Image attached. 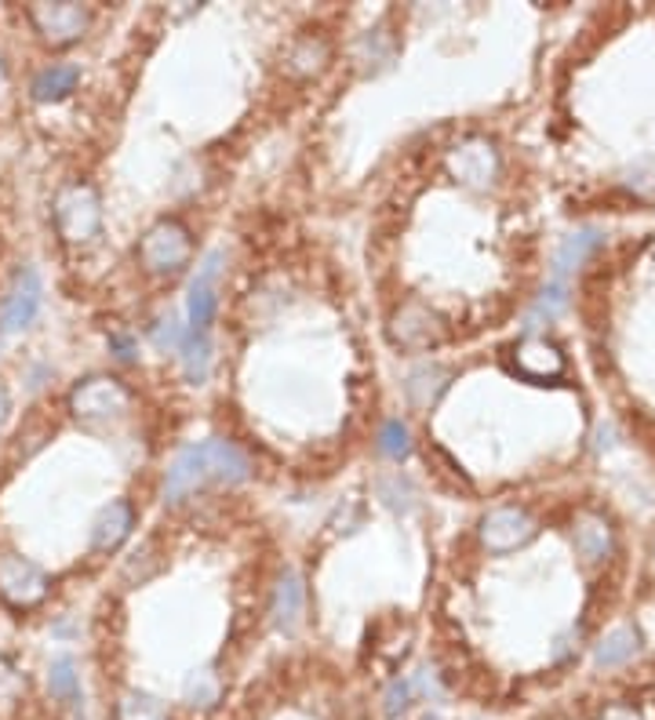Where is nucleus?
Wrapping results in <instances>:
<instances>
[{"instance_id":"obj_1","label":"nucleus","mask_w":655,"mask_h":720,"mask_svg":"<svg viewBox=\"0 0 655 720\" xmlns=\"http://www.w3.org/2000/svg\"><path fill=\"white\" fill-rule=\"evenodd\" d=\"M248 473L251 463L240 447L223 441V436H207V441L182 447L171 458L168 473H164V502L179 506L207 484H240V480H248Z\"/></svg>"},{"instance_id":"obj_2","label":"nucleus","mask_w":655,"mask_h":720,"mask_svg":"<svg viewBox=\"0 0 655 720\" xmlns=\"http://www.w3.org/2000/svg\"><path fill=\"white\" fill-rule=\"evenodd\" d=\"M55 226L70 244H87L103 229V201L87 182H73L55 196Z\"/></svg>"},{"instance_id":"obj_3","label":"nucleus","mask_w":655,"mask_h":720,"mask_svg":"<svg viewBox=\"0 0 655 720\" xmlns=\"http://www.w3.org/2000/svg\"><path fill=\"white\" fill-rule=\"evenodd\" d=\"M128 408H131L128 389L120 386L117 379H106V375L84 379L81 386L70 393V411L81 422H92V425H106V422L124 419Z\"/></svg>"},{"instance_id":"obj_4","label":"nucleus","mask_w":655,"mask_h":720,"mask_svg":"<svg viewBox=\"0 0 655 720\" xmlns=\"http://www.w3.org/2000/svg\"><path fill=\"white\" fill-rule=\"evenodd\" d=\"M193 255V244H190V233H186V226L171 223V218H164V223L150 226L146 237H142L139 244V259L142 266L150 273H175L182 269L186 262Z\"/></svg>"},{"instance_id":"obj_5","label":"nucleus","mask_w":655,"mask_h":720,"mask_svg":"<svg viewBox=\"0 0 655 720\" xmlns=\"http://www.w3.org/2000/svg\"><path fill=\"white\" fill-rule=\"evenodd\" d=\"M40 302H44L40 273L33 269V266H22L15 277H11V284H8L4 302H0V332H4V335L26 332V327L37 321Z\"/></svg>"},{"instance_id":"obj_6","label":"nucleus","mask_w":655,"mask_h":720,"mask_svg":"<svg viewBox=\"0 0 655 720\" xmlns=\"http://www.w3.org/2000/svg\"><path fill=\"white\" fill-rule=\"evenodd\" d=\"M218 277H223V251H207L196 266L190 291H186V316L190 332H207L218 310Z\"/></svg>"},{"instance_id":"obj_7","label":"nucleus","mask_w":655,"mask_h":720,"mask_svg":"<svg viewBox=\"0 0 655 720\" xmlns=\"http://www.w3.org/2000/svg\"><path fill=\"white\" fill-rule=\"evenodd\" d=\"M48 593V575L40 572L29 556L19 553H0V597L15 608H33L40 604Z\"/></svg>"},{"instance_id":"obj_8","label":"nucleus","mask_w":655,"mask_h":720,"mask_svg":"<svg viewBox=\"0 0 655 720\" xmlns=\"http://www.w3.org/2000/svg\"><path fill=\"white\" fill-rule=\"evenodd\" d=\"M448 171L469 190H488L499 175V153L488 139H466L448 153Z\"/></svg>"},{"instance_id":"obj_9","label":"nucleus","mask_w":655,"mask_h":720,"mask_svg":"<svg viewBox=\"0 0 655 720\" xmlns=\"http://www.w3.org/2000/svg\"><path fill=\"white\" fill-rule=\"evenodd\" d=\"M535 535V520L524 509L502 506L491 509L485 520H480V542L488 545L491 553H510L524 545Z\"/></svg>"},{"instance_id":"obj_10","label":"nucleus","mask_w":655,"mask_h":720,"mask_svg":"<svg viewBox=\"0 0 655 720\" xmlns=\"http://www.w3.org/2000/svg\"><path fill=\"white\" fill-rule=\"evenodd\" d=\"M29 19H33V26L40 29V37L51 44H70L87 29V11L81 4H70V0H59V4H33Z\"/></svg>"},{"instance_id":"obj_11","label":"nucleus","mask_w":655,"mask_h":720,"mask_svg":"<svg viewBox=\"0 0 655 720\" xmlns=\"http://www.w3.org/2000/svg\"><path fill=\"white\" fill-rule=\"evenodd\" d=\"M390 335H393V343L422 349V346H430V343L441 338V321H437V316L426 310V305L408 302V305H401L397 316H393Z\"/></svg>"},{"instance_id":"obj_12","label":"nucleus","mask_w":655,"mask_h":720,"mask_svg":"<svg viewBox=\"0 0 655 720\" xmlns=\"http://www.w3.org/2000/svg\"><path fill=\"white\" fill-rule=\"evenodd\" d=\"M273 626L281 633H295L306 615V583L299 572H284L277 578V589H273V604H270Z\"/></svg>"},{"instance_id":"obj_13","label":"nucleus","mask_w":655,"mask_h":720,"mask_svg":"<svg viewBox=\"0 0 655 720\" xmlns=\"http://www.w3.org/2000/svg\"><path fill=\"white\" fill-rule=\"evenodd\" d=\"M131 528H135V509H131V502H124V499L109 502V506L98 509V517L92 524V550L114 553L117 545L131 535Z\"/></svg>"},{"instance_id":"obj_14","label":"nucleus","mask_w":655,"mask_h":720,"mask_svg":"<svg viewBox=\"0 0 655 720\" xmlns=\"http://www.w3.org/2000/svg\"><path fill=\"white\" fill-rule=\"evenodd\" d=\"M76 84H81V70H76L73 62H55V65H48V70H40L37 76H33L29 92L37 103H59V98L70 95Z\"/></svg>"},{"instance_id":"obj_15","label":"nucleus","mask_w":655,"mask_h":720,"mask_svg":"<svg viewBox=\"0 0 655 720\" xmlns=\"http://www.w3.org/2000/svg\"><path fill=\"white\" fill-rule=\"evenodd\" d=\"M448 386V371L441 364H419L408 371V379H404V393H408V400L415 408H430V404L441 397Z\"/></svg>"},{"instance_id":"obj_16","label":"nucleus","mask_w":655,"mask_h":720,"mask_svg":"<svg viewBox=\"0 0 655 720\" xmlns=\"http://www.w3.org/2000/svg\"><path fill=\"white\" fill-rule=\"evenodd\" d=\"M179 357H182L186 379H190V382H204L207 371H212V338H207V332H190V327H186Z\"/></svg>"},{"instance_id":"obj_17","label":"nucleus","mask_w":655,"mask_h":720,"mask_svg":"<svg viewBox=\"0 0 655 720\" xmlns=\"http://www.w3.org/2000/svg\"><path fill=\"white\" fill-rule=\"evenodd\" d=\"M572 542H575L579 556H586V561H605L608 550H611V531H608V524H605V520L583 517V520L575 524Z\"/></svg>"},{"instance_id":"obj_18","label":"nucleus","mask_w":655,"mask_h":720,"mask_svg":"<svg viewBox=\"0 0 655 720\" xmlns=\"http://www.w3.org/2000/svg\"><path fill=\"white\" fill-rule=\"evenodd\" d=\"M638 651H641V637H638V633H633L630 626H619V629H611L608 637L597 644L594 659H597V665H605V670H611V665L630 662Z\"/></svg>"},{"instance_id":"obj_19","label":"nucleus","mask_w":655,"mask_h":720,"mask_svg":"<svg viewBox=\"0 0 655 720\" xmlns=\"http://www.w3.org/2000/svg\"><path fill=\"white\" fill-rule=\"evenodd\" d=\"M517 368L528 371L535 379L557 375V371H561V353H557V346L543 343V338H532V343H524L517 349Z\"/></svg>"},{"instance_id":"obj_20","label":"nucleus","mask_w":655,"mask_h":720,"mask_svg":"<svg viewBox=\"0 0 655 720\" xmlns=\"http://www.w3.org/2000/svg\"><path fill=\"white\" fill-rule=\"evenodd\" d=\"M218 695H223V681H218V673L212 670V665H201V670H193L190 676H186L182 698L193 709H212L218 703Z\"/></svg>"},{"instance_id":"obj_21","label":"nucleus","mask_w":655,"mask_h":720,"mask_svg":"<svg viewBox=\"0 0 655 720\" xmlns=\"http://www.w3.org/2000/svg\"><path fill=\"white\" fill-rule=\"evenodd\" d=\"M48 692L51 698H59L66 706H73L76 698H81V673H76V662L70 655H59V659L48 665Z\"/></svg>"},{"instance_id":"obj_22","label":"nucleus","mask_w":655,"mask_h":720,"mask_svg":"<svg viewBox=\"0 0 655 720\" xmlns=\"http://www.w3.org/2000/svg\"><path fill=\"white\" fill-rule=\"evenodd\" d=\"M597 244H600V233H597V229H579V233L564 237L561 251H557V280H561L568 269L583 266L586 255H590V251H594Z\"/></svg>"},{"instance_id":"obj_23","label":"nucleus","mask_w":655,"mask_h":720,"mask_svg":"<svg viewBox=\"0 0 655 720\" xmlns=\"http://www.w3.org/2000/svg\"><path fill=\"white\" fill-rule=\"evenodd\" d=\"M117 720H171L168 706L150 692H128L117 703Z\"/></svg>"},{"instance_id":"obj_24","label":"nucleus","mask_w":655,"mask_h":720,"mask_svg":"<svg viewBox=\"0 0 655 720\" xmlns=\"http://www.w3.org/2000/svg\"><path fill=\"white\" fill-rule=\"evenodd\" d=\"M376 495L382 499V506L393 509V513H408L415 506V499H419V491L408 477L401 473H390V477H379L376 480Z\"/></svg>"},{"instance_id":"obj_25","label":"nucleus","mask_w":655,"mask_h":720,"mask_svg":"<svg viewBox=\"0 0 655 720\" xmlns=\"http://www.w3.org/2000/svg\"><path fill=\"white\" fill-rule=\"evenodd\" d=\"M360 62L368 65V70H382V65L393 62V55H397V44H393V33L386 26H376L365 33V40H360Z\"/></svg>"},{"instance_id":"obj_26","label":"nucleus","mask_w":655,"mask_h":720,"mask_svg":"<svg viewBox=\"0 0 655 720\" xmlns=\"http://www.w3.org/2000/svg\"><path fill=\"white\" fill-rule=\"evenodd\" d=\"M288 62H291V70L302 73V76L321 73L324 65H327V44H324L321 37H302V40L291 48Z\"/></svg>"},{"instance_id":"obj_27","label":"nucleus","mask_w":655,"mask_h":720,"mask_svg":"<svg viewBox=\"0 0 655 720\" xmlns=\"http://www.w3.org/2000/svg\"><path fill=\"white\" fill-rule=\"evenodd\" d=\"M379 452L386 455V458H401L412 452V433H408V425H404L401 419H390L386 425L379 430Z\"/></svg>"},{"instance_id":"obj_28","label":"nucleus","mask_w":655,"mask_h":720,"mask_svg":"<svg viewBox=\"0 0 655 720\" xmlns=\"http://www.w3.org/2000/svg\"><path fill=\"white\" fill-rule=\"evenodd\" d=\"M412 703H415V687H412L408 676H397V681L386 687V695H382V709H386V717L408 713Z\"/></svg>"},{"instance_id":"obj_29","label":"nucleus","mask_w":655,"mask_h":720,"mask_svg":"<svg viewBox=\"0 0 655 720\" xmlns=\"http://www.w3.org/2000/svg\"><path fill=\"white\" fill-rule=\"evenodd\" d=\"M568 305V295H564V280H557L553 277V284H546V291H543V299H539V305H535V313L528 316V327H535V321H550V316H557Z\"/></svg>"},{"instance_id":"obj_30","label":"nucleus","mask_w":655,"mask_h":720,"mask_svg":"<svg viewBox=\"0 0 655 720\" xmlns=\"http://www.w3.org/2000/svg\"><path fill=\"white\" fill-rule=\"evenodd\" d=\"M408 681L415 687V698H430V703H441V698H444L441 676H437V670H430V665H419V670H415Z\"/></svg>"},{"instance_id":"obj_31","label":"nucleus","mask_w":655,"mask_h":720,"mask_svg":"<svg viewBox=\"0 0 655 720\" xmlns=\"http://www.w3.org/2000/svg\"><path fill=\"white\" fill-rule=\"evenodd\" d=\"M186 338V327L175 321V316H164V321L157 324V332H153V343H157V349H171V353H179Z\"/></svg>"},{"instance_id":"obj_32","label":"nucleus","mask_w":655,"mask_h":720,"mask_svg":"<svg viewBox=\"0 0 655 720\" xmlns=\"http://www.w3.org/2000/svg\"><path fill=\"white\" fill-rule=\"evenodd\" d=\"M114 349H117V357H120V360H135V343H131V338L114 335Z\"/></svg>"},{"instance_id":"obj_33","label":"nucleus","mask_w":655,"mask_h":720,"mask_svg":"<svg viewBox=\"0 0 655 720\" xmlns=\"http://www.w3.org/2000/svg\"><path fill=\"white\" fill-rule=\"evenodd\" d=\"M8 411H11V400H8V389L0 386V425H4V419H8Z\"/></svg>"},{"instance_id":"obj_34","label":"nucleus","mask_w":655,"mask_h":720,"mask_svg":"<svg viewBox=\"0 0 655 720\" xmlns=\"http://www.w3.org/2000/svg\"><path fill=\"white\" fill-rule=\"evenodd\" d=\"M422 720H441V717H437V713H426Z\"/></svg>"},{"instance_id":"obj_35","label":"nucleus","mask_w":655,"mask_h":720,"mask_svg":"<svg viewBox=\"0 0 655 720\" xmlns=\"http://www.w3.org/2000/svg\"><path fill=\"white\" fill-rule=\"evenodd\" d=\"M0 87H4V65H0Z\"/></svg>"}]
</instances>
